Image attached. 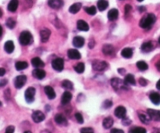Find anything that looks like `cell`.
<instances>
[{
  "label": "cell",
  "instance_id": "9a60e30c",
  "mask_svg": "<svg viewBox=\"0 0 160 133\" xmlns=\"http://www.w3.org/2000/svg\"><path fill=\"white\" fill-rule=\"evenodd\" d=\"M147 113L150 116L151 119L154 120V121H158V122H160V110L149 109V110H147Z\"/></svg>",
  "mask_w": 160,
  "mask_h": 133
},
{
  "label": "cell",
  "instance_id": "ffe728a7",
  "mask_svg": "<svg viewBox=\"0 0 160 133\" xmlns=\"http://www.w3.org/2000/svg\"><path fill=\"white\" fill-rule=\"evenodd\" d=\"M138 117H139L140 121H141L142 123L145 124V125L149 124L151 118L148 113L146 114V113H143V112H139V113H138Z\"/></svg>",
  "mask_w": 160,
  "mask_h": 133
},
{
  "label": "cell",
  "instance_id": "7a4b0ae2",
  "mask_svg": "<svg viewBox=\"0 0 160 133\" xmlns=\"http://www.w3.org/2000/svg\"><path fill=\"white\" fill-rule=\"evenodd\" d=\"M19 42L22 46H27V45L31 44L33 42L32 35H31V34L29 31H23L20 35Z\"/></svg>",
  "mask_w": 160,
  "mask_h": 133
},
{
  "label": "cell",
  "instance_id": "f35d334b",
  "mask_svg": "<svg viewBox=\"0 0 160 133\" xmlns=\"http://www.w3.org/2000/svg\"><path fill=\"white\" fill-rule=\"evenodd\" d=\"M6 26H7L9 28L13 29L16 26V21L15 20H14L13 18H9L6 21Z\"/></svg>",
  "mask_w": 160,
  "mask_h": 133
},
{
  "label": "cell",
  "instance_id": "681fc988",
  "mask_svg": "<svg viewBox=\"0 0 160 133\" xmlns=\"http://www.w3.org/2000/svg\"><path fill=\"white\" fill-rule=\"evenodd\" d=\"M5 74H6V70L4 68H0V77L3 76Z\"/></svg>",
  "mask_w": 160,
  "mask_h": 133
},
{
  "label": "cell",
  "instance_id": "83f0119b",
  "mask_svg": "<svg viewBox=\"0 0 160 133\" xmlns=\"http://www.w3.org/2000/svg\"><path fill=\"white\" fill-rule=\"evenodd\" d=\"M97 6L99 11H104L109 6V2L106 0H99L97 2Z\"/></svg>",
  "mask_w": 160,
  "mask_h": 133
},
{
  "label": "cell",
  "instance_id": "7dc6e473",
  "mask_svg": "<svg viewBox=\"0 0 160 133\" xmlns=\"http://www.w3.org/2000/svg\"><path fill=\"white\" fill-rule=\"evenodd\" d=\"M111 132L112 133H124V131L121 129H117V128H113V129H111Z\"/></svg>",
  "mask_w": 160,
  "mask_h": 133
},
{
  "label": "cell",
  "instance_id": "74e56055",
  "mask_svg": "<svg viewBox=\"0 0 160 133\" xmlns=\"http://www.w3.org/2000/svg\"><path fill=\"white\" fill-rule=\"evenodd\" d=\"M84 10L87 14H88L89 15H95L97 12V10L95 6H89V7H85Z\"/></svg>",
  "mask_w": 160,
  "mask_h": 133
},
{
  "label": "cell",
  "instance_id": "ba28073f",
  "mask_svg": "<svg viewBox=\"0 0 160 133\" xmlns=\"http://www.w3.org/2000/svg\"><path fill=\"white\" fill-rule=\"evenodd\" d=\"M45 118V114L40 110H36L32 114V119L35 123H40L43 122Z\"/></svg>",
  "mask_w": 160,
  "mask_h": 133
},
{
  "label": "cell",
  "instance_id": "7c38bea8",
  "mask_svg": "<svg viewBox=\"0 0 160 133\" xmlns=\"http://www.w3.org/2000/svg\"><path fill=\"white\" fill-rule=\"evenodd\" d=\"M50 35H51V31L48 28H44L42 29L40 32V37H41V41L42 43H46L48 42V40L49 39Z\"/></svg>",
  "mask_w": 160,
  "mask_h": 133
},
{
  "label": "cell",
  "instance_id": "e0dca14e",
  "mask_svg": "<svg viewBox=\"0 0 160 133\" xmlns=\"http://www.w3.org/2000/svg\"><path fill=\"white\" fill-rule=\"evenodd\" d=\"M84 39L80 36H76L73 39V45L76 48H80L84 45Z\"/></svg>",
  "mask_w": 160,
  "mask_h": 133
},
{
  "label": "cell",
  "instance_id": "30bf717a",
  "mask_svg": "<svg viewBox=\"0 0 160 133\" xmlns=\"http://www.w3.org/2000/svg\"><path fill=\"white\" fill-rule=\"evenodd\" d=\"M67 56L71 60H80L81 58L80 52L77 49H69L68 52H67Z\"/></svg>",
  "mask_w": 160,
  "mask_h": 133
},
{
  "label": "cell",
  "instance_id": "db71d44e",
  "mask_svg": "<svg viewBox=\"0 0 160 133\" xmlns=\"http://www.w3.org/2000/svg\"><path fill=\"white\" fill-rule=\"evenodd\" d=\"M2 26L0 25V37L2 36Z\"/></svg>",
  "mask_w": 160,
  "mask_h": 133
},
{
  "label": "cell",
  "instance_id": "f546056e",
  "mask_svg": "<svg viewBox=\"0 0 160 133\" xmlns=\"http://www.w3.org/2000/svg\"><path fill=\"white\" fill-rule=\"evenodd\" d=\"M121 55H122L123 57L126 58V59L131 58L133 56V49L130 48H124L121 51Z\"/></svg>",
  "mask_w": 160,
  "mask_h": 133
},
{
  "label": "cell",
  "instance_id": "836d02e7",
  "mask_svg": "<svg viewBox=\"0 0 160 133\" xmlns=\"http://www.w3.org/2000/svg\"><path fill=\"white\" fill-rule=\"evenodd\" d=\"M62 87L69 91L74 89V85H73V83L71 82V81H69V80H64V81L62 82Z\"/></svg>",
  "mask_w": 160,
  "mask_h": 133
},
{
  "label": "cell",
  "instance_id": "60d3db41",
  "mask_svg": "<svg viewBox=\"0 0 160 133\" xmlns=\"http://www.w3.org/2000/svg\"><path fill=\"white\" fill-rule=\"evenodd\" d=\"M80 131L82 133H93L94 130L92 128H83L80 130Z\"/></svg>",
  "mask_w": 160,
  "mask_h": 133
},
{
  "label": "cell",
  "instance_id": "f5cc1de1",
  "mask_svg": "<svg viewBox=\"0 0 160 133\" xmlns=\"http://www.w3.org/2000/svg\"><path fill=\"white\" fill-rule=\"evenodd\" d=\"M156 88L158 89V90H160V79L158 80V82H157V84H156Z\"/></svg>",
  "mask_w": 160,
  "mask_h": 133
},
{
  "label": "cell",
  "instance_id": "6f0895ef",
  "mask_svg": "<svg viewBox=\"0 0 160 133\" xmlns=\"http://www.w3.org/2000/svg\"><path fill=\"white\" fill-rule=\"evenodd\" d=\"M137 1H138V2H143L144 0H137Z\"/></svg>",
  "mask_w": 160,
  "mask_h": 133
},
{
  "label": "cell",
  "instance_id": "7402d4cb",
  "mask_svg": "<svg viewBox=\"0 0 160 133\" xmlns=\"http://www.w3.org/2000/svg\"><path fill=\"white\" fill-rule=\"evenodd\" d=\"M45 93L46 96L48 97L49 100H53L55 98V93L54 89L52 88L51 86H45Z\"/></svg>",
  "mask_w": 160,
  "mask_h": 133
},
{
  "label": "cell",
  "instance_id": "277c9868",
  "mask_svg": "<svg viewBox=\"0 0 160 133\" xmlns=\"http://www.w3.org/2000/svg\"><path fill=\"white\" fill-rule=\"evenodd\" d=\"M52 67L56 71H62L64 68V61L62 58H56L52 62Z\"/></svg>",
  "mask_w": 160,
  "mask_h": 133
},
{
  "label": "cell",
  "instance_id": "f907efd6",
  "mask_svg": "<svg viewBox=\"0 0 160 133\" xmlns=\"http://www.w3.org/2000/svg\"><path fill=\"white\" fill-rule=\"evenodd\" d=\"M155 67H156L157 70H158V71H160V60L156 63V64H155Z\"/></svg>",
  "mask_w": 160,
  "mask_h": 133
},
{
  "label": "cell",
  "instance_id": "4316f807",
  "mask_svg": "<svg viewBox=\"0 0 160 133\" xmlns=\"http://www.w3.org/2000/svg\"><path fill=\"white\" fill-rule=\"evenodd\" d=\"M119 16V12L116 9H112L109 11L108 13V19L111 21H116L117 18H118Z\"/></svg>",
  "mask_w": 160,
  "mask_h": 133
},
{
  "label": "cell",
  "instance_id": "5b68a950",
  "mask_svg": "<svg viewBox=\"0 0 160 133\" xmlns=\"http://www.w3.org/2000/svg\"><path fill=\"white\" fill-rule=\"evenodd\" d=\"M107 66H108V64H107L106 62L102 61V60H95L92 63V68L95 71H105L107 68Z\"/></svg>",
  "mask_w": 160,
  "mask_h": 133
},
{
  "label": "cell",
  "instance_id": "8fae6325",
  "mask_svg": "<svg viewBox=\"0 0 160 133\" xmlns=\"http://www.w3.org/2000/svg\"><path fill=\"white\" fill-rule=\"evenodd\" d=\"M32 75L34 76L35 78L39 80L43 79L46 75V73L43 69L41 68H35L32 71Z\"/></svg>",
  "mask_w": 160,
  "mask_h": 133
},
{
  "label": "cell",
  "instance_id": "5bb4252c",
  "mask_svg": "<svg viewBox=\"0 0 160 133\" xmlns=\"http://www.w3.org/2000/svg\"><path fill=\"white\" fill-rule=\"evenodd\" d=\"M48 4L52 9L58 10L63 6V0H49Z\"/></svg>",
  "mask_w": 160,
  "mask_h": 133
},
{
  "label": "cell",
  "instance_id": "d6a6232c",
  "mask_svg": "<svg viewBox=\"0 0 160 133\" xmlns=\"http://www.w3.org/2000/svg\"><path fill=\"white\" fill-rule=\"evenodd\" d=\"M124 81H125V82H126L127 84H128V85H136L135 78H134V77H133V74H127L126 77H125V79H124Z\"/></svg>",
  "mask_w": 160,
  "mask_h": 133
},
{
  "label": "cell",
  "instance_id": "9c48e42d",
  "mask_svg": "<svg viewBox=\"0 0 160 133\" xmlns=\"http://www.w3.org/2000/svg\"><path fill=\"white\" fill-rule=\"evenodd\" d=\"M127 110L126 108L123 106H120L116 108V110L114 111V114L116 118H120V119H123L124 117H126Z\"/></svg>",
  "mask_w": 160,
  "mask_h": 133
},
{
  "label": "cell",
  "instance_id": "52a82bcc",
  "mask_svg": "<svg viewBox=\"0 0 160 133\" xmlns=\"http://www.w3.org/2000/svg\"><path fill=\"white\" fill-rule=\"evenodd\" d=\"M26 81H27V76L19 75L14 80V85L17 89H21L25 85Z\"/></svg>",
  "mask_w": 160,
  "mask_h": 133
},
{
  "label": "cell",
  "instance_id": "6da1fadb",
  "mask_svg": "<svg viewBox=\"0 0 160 133\" xmlns=\"http://www.w3.org/2000/svg\"><path fill=\"white\" fill-rule=\"evenodd\" d=\"M155 21H156V17L154 14H148L141 18V20L140 21L139 25L141 28L149 29L152 27Z\"/></svg>",
  "mask_w": 160,
  "mask_h": 133
},
{
  "label": "cell",
  "instance_id": "2e32d148",
  "mask_svg": "<svg viewBox=\"0 0 160 133\" xmlns=\"http://www.w3.org/2000/svg\"><path fill=\"white\" fill-rule=\"evenodd\" d=\"M72 94H71V92L67 91V92H64V93L62 96L61 98V103L63 105H67L69 103L71 102V100H72Z\"/></svg>",
  "mask_w": 160,
  "mask_h": 133
},
{
  "label": "cell",
  "instance_id": "8992f818",
  "mask_svg": "<svg viewBox=\"0 0 160 133\" xmlns=\"http://www.w3.org/2000/svg\"><path fill=\"white\" fill-rule=\"evenodd\" d=\"M35 89L33 87H29L28 89H27V90L25 91L24 93V97L25 100L27 103H31L34 102V95H35Z\"/></svg>",
  "mask_w": 160,
  "mask_h": 133
},
{
  "label": "cell",
  "instance_id": "816d5d0a",
  "mask_svg": "<svg viewBox=\"0 0 160 133\" xmlns=\"http://www.w3.org/2000/svg\"><path fill=\"white\" fill-rule=\"evenodd\" d=\"M118 71L120 72V74H124V73L126 71H125V69H119Z\"/></svg>",
  "mask_w": 160,
  "mask_h": 133
},
{
  "label": "cell",
  "instance_id": "d6986e66",
  "mask_svg": "<svg viewBox=\"0 0 160 133\" xmlns=\"http://www.w3.org/2000/svg\"><path fill=\"white\" fill-rule=\"evenodd\" d=\"M77 29L80 30V31H88L89 30V26L87 24V22H85L83 20H80L77 21Z\"/></svg>",
  "mask_w": 160,
  "mask_h": 133
},
{
  "label": "cell",
  "instance_id": "603a6c76",
  "mask_svg": "<svg viewBox=\"0 0 160 133\" xmlns=\"http://www.w3.org/2000/svg\"><path fill=\"white\" fill-rule=\"evenodd\" d=\"M31 64L35 68H40L45 66V63L39 57L33 58L31 60Z\"/></svg>",
  "mask_w": 160,
  "mask_h": 133
},
{
  "label": "cell",
  "instance_id": "8d00e7d4",
  "mask_svg": "<svg viewBox=\"0 0 160 133\" xmlns=\"http://www.w3.org/2000/svg\"><path fill=\"white\" fill-rule=\"evenodd\" d=\"M129 131L132 133H145L146 132V129L141 127H134L132 128Z\"/></svg>",
  "mask_w": 160,
  "mask_h": 133
},
{
  "label": "cell",
  "instance_id": "7bdbcfd3",
  "mask_svg": "<svg viewBox=\"0 0 160 133\" xmlns=\"http://www.w3.org/2000/svg\"><path fill=\"white\" fill-rule=\"evenodd\" d=\"M123 125H130V123H131V121L129 119V118H127V117H124V118H123V122H122Z\"/></svg>",
  "mask_w": 160,
  "mask_h": 133
},
{
  "label": "cell",
  "instance_id": "bcb514c9",
  "mask_svg": "<svg viewBox=\"0 0 160 133\" xmlns=\"http://www.w3.org/2000/svg\"><path fill=\"white\" fill-rule=\"evenodd\" d=\"M131 10H132V7H131V6H130V5H129V4L126 5V6H125V14L127 15V14H129Z\"/></svg>",
  "mask_w": 160,
  "mask_h": 133
},
{
  "label": "cell",
  "instance_id": "f1b7e54d",
  "mask_svg": "<svg viewBox=\"0 0 160 133\" xmlns=\"http://www.w3.org/2000/svg\"><path fill=\"white\" fill-rule=\"evenodd\" d=\"M150 100L155 105L160 104V95L157 93H151L149 96Z\"/></svg>",
  "mask_w": 160,
  "mask_h": 133
},
{
  "label": "cell",
  "instance_id": "d590c367",
  "mask_svg": "<svg viewBox=\"0 0 160 133\" xmlns=\"http://www.w3.org/2000/svg\"><path fill=\"white\" fill-rule=\"evenodd\" d=\"M84 69H85V67H84V64L83 63H79L74 67V70L78 74L83 73L84 71Z\"/></svg>",
  "mask_w": 160,
  "mask_h": 133
},
{
  "label": "cell",
  "instance_id": "ac0fdd59",
  "mask_svg": "<svg viewBox=\"0 0 160 133\" xmlns=\"http://www.w3.org/2000/svg\"><path fill=\"white\" fill-rule=\"evenodd\" d=\"M154 49V46H153L152 43V42H147V43H143L141 45V49L142 52H149L152 50Z\"/></svg>",
  "mask_w": 160,
  "mask_h": 133
},
{
  "label": "cell",
  "instance_id": "4fadbf2b",
  "mask_svg": "<svg viewBox=\"0 0 160 133\" xmlns=\"http://www.w3.org/2000/svg\"><path fill=\"white\" fill-rule=\"evenodd\" d=\"M54 120H55V123L57 124V125H62V126L67 125V119H66V118H65L64 116H63L62 114H55Z\"/></svg>",
  "mask_w": 160,
  "mask_h": 133
},
{
  "label": "cell",
  "instance_id": "d4e9b609",
  "mask_svg": "<svg viewBox=\"0 0 160 133\" xmlns=\"http://www.w3.org/2000/svg\"><path fill=\"white\" fill-rule=\"evenodd\" d=\"M102 52L105 54V55H107V56L112 55V54L114 52V48H113L112 45L105 44L102 47Z\"/></svg>",
  "mask_w": 160,
  "mask_h": 133
},
{
  "label": "cell",
  "instance_id": "cb8c5ba5",
  "mask_svg": "<svg viewBox=\"0 0 160 133\" xmlns=\"http://www.w3.org/2000/svg\"><path fill=\"white\" fill-rule=\"evenodd\" d=\"M14 43L13 41H7L4 45V49L7 53H12L14 51Z\"/></svg>",
  "mask_w": 160,
  "mask_h": 133
},
{
  "label": "cell",
  "instance_id": "c3c4849f",
  "mask_svg": "<svg viewBox=\"0 0 160 133\" xmlns=\"http://www.w3.org/2000/svg\"><path fill=\"white\" fill-rule=\"evenodd\" d=\"M7 84V80L6 79H2V81H0V87H3Z\"/></svg>",
  "mask_w": 160,
  "mask_h": 133
},
{
  "label": "cell",
  "instance_id": "1f68e13d",
  "mask_svg": "<svg viewBox=\"0 0 160 133\" xmlns=\"http://www.w3.org/2000/svg\"><path fill=\"white\" fill-rule=\"evenodd\" d=\"M28 67V64L25 61H18L16 63L15 68L17 71H22L24 70Z\"/></svg>",
  "mask_w": 160,
  "mask_h": 133
},
{
  "label": "cell",
  "instance_id": "3957f363",
  "mask_svg": "<svg viewBox=\"0 0 160 133\" xmlns=\"http://www.w3.org/2000/svg\"><path fill=\"white\" fill-rule=\"evenodd\" d=\"M111 85L115 90L118 91L120 89H124L125 86L127 85V83L125 82V81H122L120 78H112L111 80Z\"/></svg>",
  "mask_w": 160,
  "mask_h": 133
},
{
  "label": "cell",
  "instance_id": "44dd1931",
  "mask_svg": "<svg viewBox=\"0 0 160 133\" xmlns=\"http://www.w3.org/2000/svg\"><path fill=\"white\" fill-rule=\"evenodd\" d=\"M18 6H19V1L18 0H11L9 2V4H8L7 9L10 12L14 13V12H15L17 10Z\"/></svg>",
  "mask_w": 160,
  "mask_h": 133
},
{
  "label": "cell",
  "instance_id": "9f6ffc18",
  "mask_svg": "<svg viewBox=\"0 0 160 133\" xmlns=\"http://www.w3.org/2000/svg\"><path fill=\"white\" fill-rule=\"evenodd\" d=\"M2 16V10H0V17H1Z\"/></svg>",
  "mask_w": 160,
  "mask_h": 133
},
{
  "label": "cell",
  "instance_id": "484cf974",
  "mask_svg": "<svg viewBox=\"0 0 160 133\" xmlns=\"http://www.w3.org/2000/svg\"><path fill=\"white\" fill-rule=\"evenodd\" d=\"M113 125V119L111 117H107L103 120L102 126L105 129H109Z\"/></svg>",
  "mask_w": 160,
  "mask_h": 133
},
{
  "label": "cell",
  "instance_id": "e575fe53",
  "mask_svg": "<svg viewBox=\"0 0 160 133\" xmlns=\"http://www.w3.org/2000/svg\"><path fill=\"white\" fill-rule=\"evenodd\" d=\"M137 68L140 70V71H146L149 68V65L145 63V61H138L137 63Z\"/></svg>",
  "mask_w": 160,
  "mask_h": 133
},
{
  "label": "cell",
  "instance_id": "b9f144b4",
  "mask_svg": "<svg viewBox=\"0 0 160 133\" xmlns=\"http://www.w3.org/2000/svg\"><path fill=\"white\" fill-rule=\"evenodd\" d=\"M112 106V101L107 100L105 102L103 103V107L104 108H109Z\"/></svg>",
  "mask_w": 160,
  "mask_h": 133
},
{
  "label": "cell",
  "instance_id": "ab89813d",
  "mask_svg": "<svg viewBox=\"0 0 160 133\" xmlns=\"http://www.w3.org/2000/svg\"><path fill=\"white\" fill-rule=\"evenodd\" d=\"M75 118L77 121V122L80 124L84 123V118H83V116L80 114V113H76L75 114Z\"/></svg>",
  "mask_w": 160,
  "mask_h": 133
},
{
  "label": "cell",
  "instance_id": "f6af8a7d",
  "mask_svg": "<svg viewBox=\"0 0 160 133\" xmlns=\"http://www.w3.org/2000/svg\"><path fill=\"white\" fill-rule=\"evenodd\" d=\"M139 84L142 86H146L147 84H148V81H146V79L143 78H141L139 79Z\"/></svg>",
  "mask_w": 160,
  "mask_h": 133
},
{
  "label": "cell",
  "instance_id": "91938a15",
  "mask_svg": "<svg viewBox=\"0 0 160 133\" xmlns=\"http://www.w3.org/2000/svg\"><path fill=\"white\" fill-rule=\"evenodd\" d=\"M2 106V103L0 102V106Z\"/></svg>",
  "mask_w": 160,
  "mask_h": 133
},
{
  "label": "cell",
  "instance_id": "11a10c76",
  "mask_svg": "<svg viewBox=\"0 0 160 133\" xmlns=\"http://www.w3.org/2000/svg\"><path fill=\"white\" fill-rule=\"evenodd\" d=\"M145 11V7H140V12H143Z\"/></svg>",
  "mask_w": 160,
  "mask_h": 133
},
{
  "label": "cell",
  "instance_id": "680465c9",
  "mask_svg": "<svg viewBox=\"0 0 160 133\" xmlns=\"http://www.w3.org/2000/svg\"><path fill=\"white\" fill-rule=\"evenodd\" d=\"M158 43H160V37H159V38H158Z\"/></svg>",
  "mask_w": 160,
  "mask_h": 133
},
{
  "label": "cell",
  "instance_id": "ee69618b",
  "mask_svg": "<svg viewBox=\"0 0 160 133\" xmlns=\"http://www.w3.org/2000/svg\"><path fill=\"white\" fill-rule=\"evenodd\" d=\"M14 131H15V127L13 125L9 126V127L6 128V133H13V132H14Z\"/></svg>",
  "mask_w": 160,
  "mask_h": 133
},
{
  "label": "cell",
  "instance_id": "4dcf8cb0",
  "mask_svg": "<svg viewBox=\"0 0 160 133\" xmlns=\"http://www.w3.org/2000/svg\"><path fill=\"white\" fill-rule=\"evenodd\" d=\"M80 8H81V3H80V2H77V3L73 4L72 6L69 8V11H70V13H71V14H75L80 11Z\"/></svg>",
  "mask_w": 160,
  "mask_h": 133
}]
</instances>
